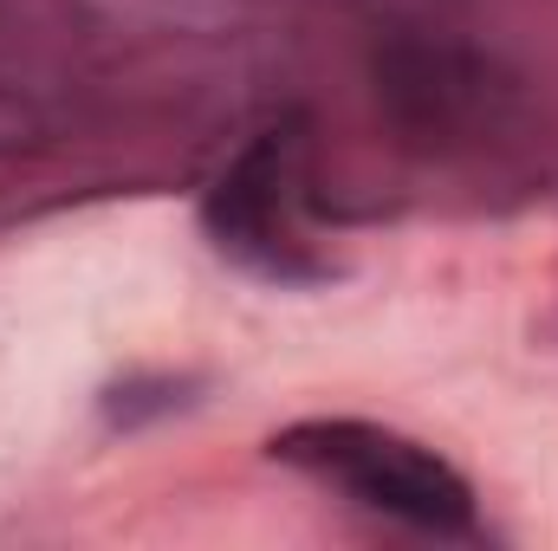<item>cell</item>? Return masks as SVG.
I'll return each instance as SVG.
<instances>
[{"instance_id": "1", "label": "cell", "mask_w": 558, "mask_h": 551, "mask_svg": "<svg viewBox=\"0 0 558 551\" xmlns=\"http://www.w3.org/2000/svg\"><path fill=\"white\" fill-rule=\"evenodd\" d=\"M274 454L344 487L371 513H390L416 532H468L474 526V487L410 434L377 421H299L274 434Z\"/></svg>"}]
</instances>
